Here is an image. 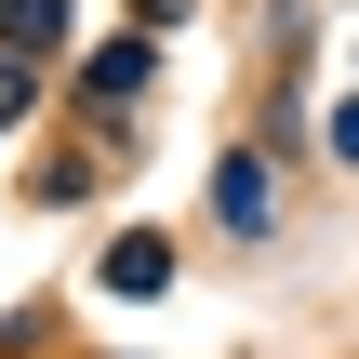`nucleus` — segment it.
<instances>
[{
  "label": "nucleus",
  "instance_id": "nucleus-3",
  "mask_svg": "<svg viewBox=\"0 0 359 359\" xmlns=\"http://www.w3.org/2000/svg\"><path fill=\"white\" fill-rule=\"evenodd\" d=\"M160 280H173L160 240H120V253H107V293H160Z\"/></svg>",
  "mask_w": 359,
  "mask_h": 359
},
{
  "label": "nucleus",
  "instance_id": "nucleus-2",
  "mask_svg": "<svg viewBox=\"0 0 359 359\" xmlns=\"http://www.w3.org/2000/svg\"><path fill=\"white\" fill-rule=\"evenodd\" d=\"M213 213H226V226H266V173L226 160V173H213Z\"/></svg>",
  "mask_w": 359,
  "mask_h": 359
},
{
  "label": "nucleus",
  "instance_id": "nucleus-1",
  "mask_svg": "<svg viewBox=\"0 0 359 359\" xmlns=\"http://www.w3.org/2000/svg\"><path fill=\"white\" fill-rule=\"evenodd\" d=\"M0 40H13V53H53V40H67V0H0Z\"/></svg>",
  "mask_w": 359,
  "mask_h": 359
},
{
  "label": "nucleus",
  "instance_id": "nucleus-4",
  "mask_svg": "<svg viewBox=\"0 0 359 359\" xmlns=\"http://www.w3.org/2000/svg\"><path fill=\"white\" fill-rule=\"evenodd\" d=\"M333 160H359V107H333Z\"/></svg>",
  "mask_w": 359,
  "mask_h": 359
}]
</instances>
